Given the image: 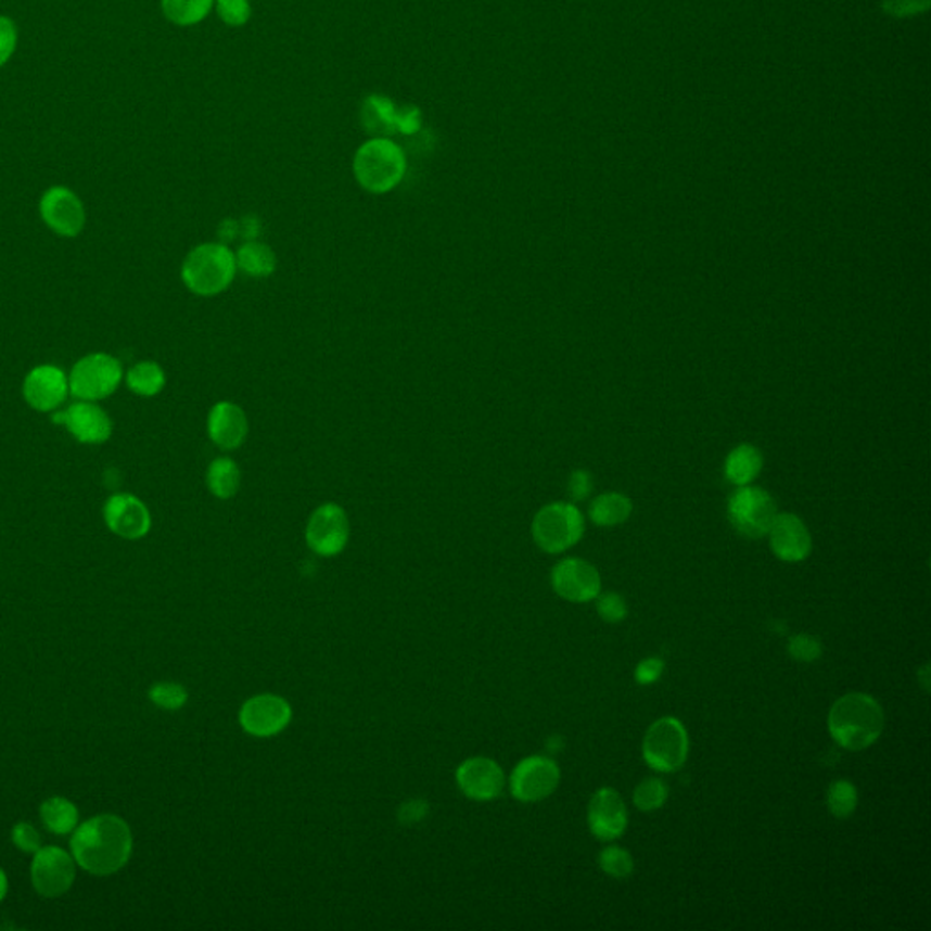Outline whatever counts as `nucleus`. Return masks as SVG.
<instances>
[{
	"label": "nucleus",
	"instance_id": "nucleus-21",
	"mask_svg": "<svg viewBox=\"0 0 931 931\" xmlns=\"http://www.w3.org/2000/svg\"><path fill=\"white\" fill-rule=\"evenodd\" d=\"M208 435L217 448H241L247 437V417L241 406L222 400L209 410Z\"/></svg>",
	"mask_w": 931,
	"mask_h": 931
},
{
	"label": "nucleus",
	"instance_id": "nucleus-34",
	"mask_svg": "<svg viewBox=\"0 0 931 931\" xmlns=\"http://www.w3.org/2000/svg\"><path fill=\"white\" fill-rule=\"evenodd\" d=\"M597 613L599 617L608 624L623 623L624 618L628 617V604L623 599V595L615 591L597 595Z\"/></svg>",
	"mask_w": 931,
	"mask_h": 931
},
{
	"label": "nucleus",
	"instance_id": "nucleus-30",
	"mask_svg": "<svg viewBox=\"0 0 931 931\" xmlns=\"http://www.w3.org/2000/svg\"><path fill=\"white\" fill-rule=\"evenodd\" d=\"M826 804L830 814L837 819L852 817L858 804L857 788L846 779L833 780L826 793Z\"/></svg>",
	"mask_w": 931,
	"mask_h": 931
},
{
	"label": "nucleus",
	"instance_id": "nucleus-22",
	"mask_svg": "<svg viewBox=\"0 0 931 931\" xmlns=\"http://www.w3.org/2000/svg\"><path fill=\"white\" fill-rule=\"evenodd\" d=\"M764 457L753 444H739L729 451L724 462V477L734 486H748L763 472Z\"/></svg>",
	"mask_w": 931,
	"mask_h": 931
},
{
	"label": "nucleus",
	"instance_id": "nucleus-39",
	"mask_svg": "<svg viewBox=\"0 0 931 931\" xmlns=\"http://www.w3.org/2000/svg\"><path fill=\"white\" fill-rule=\"evenodd\" d=\"M666 664L659 656H648L645 661H640L635 666V683L640 686L655 685L656 680L661 679L664 674Z\"/></svg>",
	"mask_w": 931,
	"mask_h": 931
},
{
	"label": "nucleus",
	"instance_id": "nucleus-38",
	"mask_svg": "<svg viewBox=\"0 0 931 931\" xmlns=\"http://www.w3.org/2000/svg\"><path fill=\"white\" fill-rule=\"evenodd\" d=\"M931 0H882V8L892 17H914L930 8Z\"/></svg>",
	"mask_w": 931,
	"mask_h": 931
},
{
	"label": "nucleus",
	"instance_id": "nucleus-36",
	"mask_svg": "<svg viewBox=\"0 0 931 931\" xmlns=\"http://www.w3.org/2000/svg\"><path fill=\"white\" fill-rule=\"evenodd\" d=\"M220 21L230 26H244L252 17V7L247 0H215Z\"/></svg>",
	"mask_w": 931,
	"mask_h": 931
},
{
	"label": "nucleus",
	"instance_id": "nucleus-19",
	"mask_svg": "<svg viewBox=\"0 0 931 931\" xmlns=\"http://www.w3.org/2000/svg\"><path fill=\"white\" fill-rule=\"evenodd\" d=\"M23 393L34 410L53 411L68 397L69 379L56 366H37L24 379Z\"/></svg>",
	"mask_w": 931,
	"mask_h": 931
},
{
	"label": "nucleus",
	"instance_id": "nucleus-16",
	"mask_svg": "<svg viewBox=\"0 0 931 931\" xmlns=\"http://www.w3.org/2000/svg\"><path fill=\"white\" fill-rule=\"evenodd\" d=\"M102 515L113 534L123 539H142L152 527V515L146 505L131 494L112 495L104 505Z\"/></svg>",
	"mask_w": 931,
	"mask_h": 931
},
{
	"label": "nucleus",
	"instance_id": "nucleus-9",
	"mask_svg": "<svg viewBox=\"0 0 931 931\" xmlns=\"http://www.w3.org/2000/svg\"><path fill=\"white\" fill-rule=\"evenodd\" d=\"M561 782V768L553 758L532 755L522 758L511 771L510 790L521 803H539L557 790Z\"/></svg>",
	"mask_w": 931,
	"mask_h": 931
},
{
	"label": "nucleus",
	"instance_id": "nucleus-28",
	"mask_svg": "<svg viewBox=\"0 0 931 931\" xmlns=\"http://www.w3.org/2000/svg\"><path fill=\"white\" fill-rule=\"evenodd\" d=\"M126 384L131 392L141 395V397H153V395L163 392L164 386H166V375L157 362L144 360V362H139L133 368H129L128 373H126Z\"/></svg>",
	"mask_w": 931,
	"mask_h": 931
},
{
	"label": "nucleus",
	"instance_id": "nucleus-4",
	"mask_svg": "<svg viewBox=\"0 0 931 931\" xmlns=\"http://www.w3.org/2000/svg\"><path fill=\"white\" fill-rule=\"evenodd\" d=\"M405 152L386 137L365 142L355 153V179L370 193L381 195L392 191L405 179Z\"/></svg>",
	"mask_w": 931,
	"mask_h": 931
},
{
	"label": "nucleus",
	"instance_id": "nucleus-25",
	"mask_svg": "<svg viewBox=\"0 0 931 931\" xmlns=\"http://www.w3.org/2000/svg\"><path fill=\"white\" fill-rule=\"evenodd\" d=\"M237 268L252 277H270L277 268L276 252L268 244L247 241L235 253Z\"/></svg>",
	"mask_w": 931,
	"mask_h": 931
},
{
	"label": "nucleus",
	"instance_id": "nucleus-43",
	"mask_svg": "<svg viewBox=\"0 0 931 931\" xmlns=\"http://www.w3.org/2000/svg\"><path fill=\"white\" fill-rule=\"evenodd\" d=\"M7 893H8V877H7V873H4V870H2V868H0V903H2V901H4V897H7Z\"/></svg>",
	"mask_w": 931,
	"mask_h": 931
},
{
	"label": "nucleus",
	"instance_id": "nucleus-29",
	"mask_svg": "<svg viewBox=\"0 0 931 931\" xmlns=\"http://www.w3.org/2000/svg\"><path fill=\"white\" fill-rule=\"evenodd\" d=\"M215 0H161V8L168 21L177 26H193L208 17Z\"/></svg>",
	"mask_w": 931,
	"mask_h": 931
},
{
	"label": "nucleus",
	"instance_id": "nucleus-12",
	"mask_svg": "<svg viewBox=\"0 0 931 931\" xmlns=\"http://www.w3.org/2000/svg\"><path fill=\"white\" fill-rule=\"evenodd\" d=\"M31 882L42 897H61L74 887L75 858L62 847H40L31 863Z\"/></svg>",
	"mask_w": 931,
	"mask_h": 931
},
{
	"label": "nucleus",
	"instance_id": "nucleus-31",
	"mask_svg": "<svg viewBox=\"0 0 931 931\" xmlns=\"http://www.w3.org/2000/svg\"><path fill=\"white\" fill-rule=\"evenodd\" d=\"M668 785L659 777L640 780L634 791L635 808L640 812H655L668 801Z\"/></svg>",
	"mask_w": 931,
	"mask_h": 931
},
{
	"label": "nucleus",
	"instance_id": "nucleus-42",
	"mask_svg": "<svg viewBox=\"0 0 931 931\" xmlns=\"http://www.w3.org/2000/svg\"><path fill=\"white\" fill-rule=\"evenodd\" d=\"M591 488H594V479H591L589 472L577 470V472L572 473L570 483H567V492H570V497L573 500L586 499L591 494Z\"/></svg>",
	"mask_w": 931,
	"mask_h": 931
},
{
	"label": "nucleus",
	"instance_id": "nucleus-20",
	"mask_svg": "<svg viewBox=\"0 0 931 931\" xmlns=\"http://www.w3.org/2000/svg\"><path fill=\"white\" fill-rule=\"evenodd\" d=\"M53 422L64 424L82 444H102L112 437V419L101 406L90 400H80L69 406L68 410L55 413Z\"/></svg>",
	"mask_w": 931,
	"mask_h": 931
},
{
	"label": "nucleus",
	"instance_id": "nucleus-33",
	"mask_svg": "<svg viewBox=\"0 0 931 931\" xmlns=\"http://www.w3.org/2000/svg\"><path fill=\"white\" fill-rule=\"evenodd\" d=\"M150 699L163 710H179L188 701V691L177 683H157L150 690Z\"/></svg>",
	"mask_w": 931,
	"mask_h": 931
},
{
	"label": "nucleus",
	"instance_id": "nucleus-1",
	"mask_svg": "<svg viewBox=\"0 0 931 931\" xmlns=\"http://www.w3.org/2000/svg\"><path fill=\"white\" fill-rule=\"evenodd\" d=\"M133 852V837L117 815H97L75 828L72 853L75 863L91 876L107 877L123 870Z\"/></svg>",
	"mask_w": 931,
	"mask_h": 931
},
{
	"label": "nucleus",
	"instance_id": "nucleus-23",
	"mask_svg": "<svg viewBox=\"0 0 931 931\" xmlns=\"http://www.w3.org/2000/svg\"><path fill=\"white\" fill-rule=\"evenodd\" d=\"M634 511V505L626 495L608 492L599 495L589 505V519L597 526L613 527L628 521Z\"/></svg>",
	"mask_w": 931,
	"mask_h": 931
},
{
	"label": "nucleus",
	"instance_id": "nucleus-13",
	"mask_svg": "<svg viewBox=\"0 0 931 931\" xmlns=\"http://www.w3.org/2000/svg\"><path fill=\"white\" fill-rule=\"evenodd\" d=\"M239 720L250 736L273 737L288 728L292 720V706L282 697L264 693L242 704Z\"/></svg>",
	"mask_w": 931,
	"mask_h": 931
},
{
	"label": "nucleus",
	"instance_id": "nucleus-37",
	"mask_svg": "<svg viewBox=\"0 0 931 931\" xmlns=\"http://www.w3.org/2000/svg\"><path fill=\"white\" fill-rule=\"evenodd\" d=\"M17 26L12 18L0 15V68L12 59L17 50Z\"/></svg>",
	"mask_w": 931,
	"mask_h": 931
},
{
	"label": "nucleus",
	"instance_id": "nucleus-40",
	"mask_svg": "<svg viewBox=\"0 0 931 931\" xmlns=\"http://www.w3.org/2000/svg\"><path fill=\"white\" fill-rule=\"evenodd\" d=\"M12 841L18 850L26 853H37L40 850L39 831L28 822H18L17 826H13Z\"/></svg>",
	"mask_w": 931,
	"mask_h": 931
},
{
	"label": "nucleus",
	"instance_id": "nucleus-5",
	"mask_svg": "<svg viewBox=\"0 0 931 931\" xmlns=\"http://www.w3.org/2000/svg\"><path fill=\"white\" fill-rule=\"evenodd\" d=\"M535 545L546 553H562L584 535V516L572 502H551L540 508L532 522Z\"/></svg>",
	"mask_w": 931,
	"mask_h": 931
},
{
	"label": "nucleus",
	"instance_id": "nucleus-35",
	"mask_svg": "<svg viewBox=\"0 0 931 931\" xmlns=\"http://www.w3.org/2000/svg\"><path fill=\"white\" fill-rule=\"evenodd\" d=\"M788 653L793 661L815 662L822 656V642L809 634H799L788 642Z\"/></svg>",
	"mask_w": 931,
	"mask_h": 931
},
{
	"label": "nucleus",
	"instance_id": "nucleus-2",
	"mask_svg": "<svg viewBox=\"0 0 931 931\" xmlns=\"http://www.w3.org/2000/svg\"><path fill=\"white\" fill-rule=\"evenodd\" d=\"M887 715L881 702L860 691L839 697L828 713L831 739L850 752H860L879 741Z\"/></svg>",
	"mask_w": 931,
	"mask_h": 931
},
{
	"label": "nucleus",
	"instance_id": "nucleus-10",
	"mask_svg": "<svg viewBox=\"0 0 931 931\" xmlns=\"http://www.w3.org/2000/svg\"><path fill=\"white\" fill-rule=\"evenodd\" d=\"M349 539V521L343 506L326 502L309 516L306 543L309 550L320 557H335L346 548Z\"/></svg>",
	"mask_w": 931,
	"mask_h": 931
},
{
	"label": "nucleus",
	"instance_id": "nucleus-7",
	"mask_svg": "<svg viewBox=\"0 0 931 931\" xmlns=\"http://www.w3.org/2000/svg\"><path fill=\"white\" fill-rule=\"evenodd\" d=\"M777 516V505L766 489L757 486H739L728 500V519L737 534L748 539H761L768 535L771 522Z\"/></svg>",
	"mask_w": 931,
	"mask_h": 931
},
{
	"label": "nucleus",
	"instance_id": "nucleus-11",
	"mask_svg": "<svg viewBox=\"0 0 931 931\" xmlns=\"http://www.w3.org/2000/svg\"><path fill=\"white\" fill-rule=\"evenodd\" d=\"M551 586L564 601L575 604L591 602L601 594V573L591 562L567 557L551 570Z\"/></svg>",
	"mask_w": 931,
	"mask_h": 931
},
{
	"label": "nucleus",
	"instance_id": "nucleus-32",
	"mask_svg": "<svg viewBox=\"0 0 931 931\" xmlns=\"http://www.w3.org/2000/svg\"><path fill=\"white\" fill-rule=\"evenodd\" d=\"M599 866L608 877L628 879L634 873L635 863L632 853L626 847L607 846L599 853Z\"/></svg>",
	"mask_w": 931,
	"mask_h": 931
},
{
	"label": "nucleus",
	"instance_id": "nucleus-24",
	"mask_svg": "<svg viewBox=\"0 0 931 931\" xmlns=\"http://www.w3.org/2000/svg\"><path fill=\"white\" fill-rule=\"evenodd\" d=\"M362 124L375 136L397 133V107L384 95H370L362 107Z\"/></svg>",
	"mask_w": 931,
	"mask_h": 931
},
{
	"label": "nucleus",
	"instance_id": "nucleus-26",
	"mask_svg": "<svg viewBox=\"0 0 931 931\" xmlns=\"http://www.w3.org/2000/svg\"><path fill=\"white\" fill-rule=\"evenodd\" d=\"M206 484L217 499H231L241 488V468L235 460L219 457L208 466Z\"/></svg>",
	"mask_w": 931,
	"mask_h": 931
},
{
	"label": "nucleus",
	"instance_id": "nucleus-15",
	"mask_svg": "<svg viewBox=\"0 0 931 931\" xmlns=\"http://www.w3.org/2000/svg\"><path fill=\"white\" fill-rule=\"evenodd\" d=\"M628 808L613 788L595 791L588 804V826L599 841H615L628 828Z\"/></svg>",
	"mask_w": 931,
	"mask_h": 931
},
{
	"label": "nucleus",
	"instance_id": "nucleus-8",
	"mask_svg": "<svg viewBox=\"0 0 931 931\" xmlns=\"http://www.w3.org/2000/svg\"><path fill=\"white\" fill-rule=\"evenodd\" d=\"M123 366L113 355H86L69 373V393L80 400H102L110 397L123 381Z\"/></svg>",
	"mask_w": 931,
	"mask_h": 931
},
{
	"label": "nucleus",
	"instance_id": "nucleus-14",
	"mask_svg": "<svg viewBox=\"0 0 931 931\" xmlns=\"http://www.w3.org/2000/svg\"><path fill=\"white\" fill-rule=\"evenodd\" d=\"M40 217L50 230L62 237H77L86 225L85 206L79 196L64 186L46 191L39 204Z\"/></svg>",
	"mask_w": 931,
	"mask_h": 931
},
{
	"label": "nucleus",
	"instance_id": "nucleus-6",
	"mask_svg": "<svg viewBox=\"0 0 931 931\" xmlns=\"http://www.w3.org/2000/svg\"><path fill=\"white\" fill-rule=\"evenodd\" d=\"M690 753V737L679 718L662 717L646 729L642 757L661 774H674L683 768Z\"/></svg>",
	"mask_w": 931,
	"mask_h": 931
},
{
	"label": "nucleus",
	"instance_id": "nucleus-17",
	"mask_svg": "<svg viewBox=\"0 0 931 931\" xmlns=\"http://www.w3.org/2000/svg\"><path fill=\"white\" fill-rule=\"evenodd\" d=\"M769 548L782 562H803L814 548L808 526L795 513H777L769 527Z\"/></svg>",
	"mask_w": 931,
	"mask_h": 931
},
{
	"label": "nucleus",
	"instance_id": "nucleus-18",
	"mask_svg": "<svg viewBox=\"0 0 931 931\" xmlns=\"http://www.w3.org/2000/svg\"><path fill=\"white\" fill-rule=\"evenodd\" d=\"M460 791L473 801H494L505 790V771L488 757L468 758L455 774Z\"/></svg>",
	"mask_w": 931,
	"mask_h": 931
},
{
	"label": "nucleus",
	"instance_id": "nucleus-27",
	"mask_svg": "<svg viewBox=\"0 0 931 931\" xmlns=\"http://www.w3.org/2000/svg\"><path fill=\"white\" fill-rule=\"evenodd\" d=\"M40 819L56 836H68L77 828L79 809L64 796H51L40 806Z\"/></svg>",
	"mask_w": 931,
	"mask_h": 931
},
{
	"label": "nucleus",
	"instance_id": "nucleus-41",
	"mask_svg": "<svg viewBox=\"0 0 931 931\" xmlns=\"http://www.w3.org/2000/svg\"><path fill=\"white\" fill-rule=\"evenodd\" d=\"M421 110L416 106H403L397 110V131L410 136L421 128Z\"/></svg>",
	"mask_w": 931,
	"mask_h": 931
},
{
	"label": "nucleus",
	"instance_id": "nucleus-3",
	"mask_svg": "<svg viewBox=\"0 0 931 931\" xmlns=\"http://www.w3.org/2000/svg\"><path fill=\"white\" fill-rule=\"evenodd\" d=\"M235 253L219 242L193 247L182 263V282L201 297H214L226 292L235 279Z\"/></svg>",
	"mask_w": 931,
	"mask_h": 931
}]
</instances>
